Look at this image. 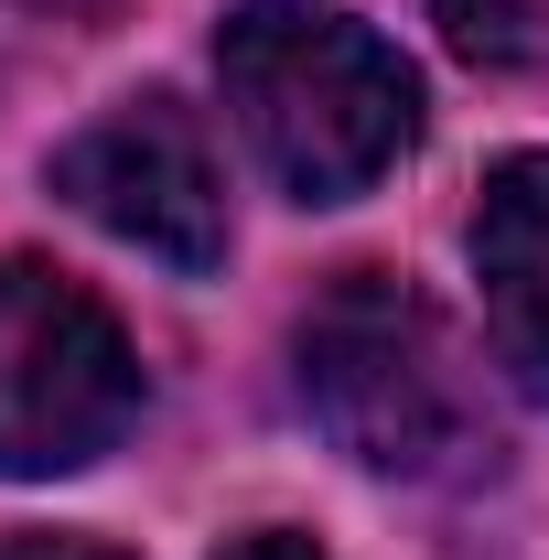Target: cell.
<instances>
[{
    "mask_svg": "<svg viewBox=\"0 0 549 560\" xmlns=\"http://www.w3.org/2000/svg\"><path fill=\"white\" fill-rule=\"evenodd\" d=\"M431 22L475 75L549 86V0H431Z\"/></svg>",
    "mask_w": 549,
    "mask_h": 560,
    "instance_id": "cell-6",
    "label": "cell"
},
{
    "mask_svg": "<svg viewBox=\"0 0 549 560\" xmlns=\"http://www.w3.org/2000/svg\"><path fill=\"white\" fill-rule=\"evenodd\" d=\"M215 560H324L313 539H291V528H259V539H226Z\"/></svg>",
    "mask_w": 549,
    "mask_h": 560,
    "instance_id": "cell-8",
    "label": "cell"
},
{
    "mask_svg": "<svg viewBox=\"0 0 549 560\" xmlns=\"http://www.w3.org/2000/svg\"><path fill=\"white\" fill-rule=\"evenodd\" d=\"M226 108L291 206H355L420 140V75L335 0H237L215 22Z\"/></svg>",
    "mask_w": 549,
    "mask_h": 560,
    "instance_id": "cell-1",
    "label": "cell"
},
{
    "mask_svg": "<svg viewBox=\"0 0 549 560\" xmlns=\"http://www.w3.org/2000/svg\"><path fill=\"white\" fill-rule=\"evenodd\" d=\"M0 560H130V550H108L86 528H22V539H0Z\"/></svg>",
    "mask_w": 549,
    "mask_h": 560,
    "instance_id": "cell-7",
    "label": "cell"
},
{
    "mask_svg": "<svg viewBox=\"0 0 549 560\" xmlns=\"http://www.w3.org/2000/svg\"><path fill=\"white\" fill-rule=\"evenodd\" d=\"M55 195L184 280L226 270V173H215L195 108H173V97H119L108 119H86L55 151Z\"/></svg>",
    "mask_w": 549,
    "mask_h": 560,
    "instance_id": "cell-4",
    "label": "cell"
},
{
    "mask_svg": "<svg viewBox=\"0 0 549 560\" xmlns=\"http://www.w3.org/2000/svg\"><path fill=\"white\" fill-rule=\"evenodd\" d=\"M302 410L313 431L355 453L366 475H410V486H453L495 453L484 431V366L464 355V335L388 270H344L313 313H302Z\"/></svg>",
    "mask_w": 549,
    "mask_h": 560,
    "instance_id": "cell-2",
    "label": "cell"
},
{
    "mask_svg": "<svg viewBox=\"0 0 549 560\" xmlns=\"http://www.w3.org/2000/svg\"><path fill=\"white\" fill-rule=\"evenodd\" d=\"M140 420V346L86 280L0 259V475H75Z\"/></svg>",
    "mask_w": 549,
    "mask_h": 560,
    "instance_id": "cell-3",
    "label": "cell"
},
{
    "mask_svg": "<svg viewBox=\"0 0 549 560\" xmlns=\"http://www.w3.org/2000/svg\"><path fill=\"white\" fill-rule=\"evenodd\" d=\"M475 280L484 346L517 377V399L549 410V151H506L475 195Z\"/></svg>",
    "mask_w": 549,
    "mask_h": 560,
    "instance_id": "cell-5",
    "label": "cell"
},
{
    "mask_svg": "<svg viewBox=\"0 0 549 560\" xmlns=\"http://www.w3.org/2000/svg\"><path fill=\"white\" fill-rule=\"evenodd\" d=\"M44 11H108V0H44Z\"/></svg>",
    "mask_w": 549,
    "mask_h": 560,
    "instance_id": "cell-9",
    "label": "cell"
}]
</instances>
